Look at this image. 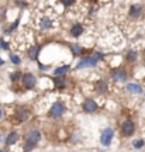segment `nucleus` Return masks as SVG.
<instances>
[{
	"instance_id": "nucleus-1",
	"label": "nucleus",
	"mask_w": 145,
	"mask_h": 152,
	"mask_svg": "<svg viewBox=\"0 0 145 152\" xmlns=\"http://www.w3.org/2000/svg\"><path fill=\"white\" fill-rule=\"evenodd\" d=\"M64 111H65L64 103L56 102V103H54V106L51 107V110H49V115H51V117H59V115L64 114Z\"/></svg>"
},
{
	"instance_id": "nucleus-2",
	"label": "nucleus",
	"mask_w": 145,
	"mask_h": 152,
	"mask_svg": "<svg viewBox=\"0 0 145 152\" xmlns=\"http://www.w3.org/2000/svg\"><path fill=\"white\" fill-rule=\"evenodd\" d=\"M134 123L131 121V120H127V121H124L123 125H121V131H123V134L125 137H130L133 135V132H134Z\"/></svg>"
},
{
	"instance_id": "nucleus-3",
	"label": "nucleus",
	"mask_w": 145,
	"mask_h": 152,
	"mask_svg": "<svg viewBox=\"0 0 145 152\" xmlns=\"http://www.w3.org/2000/svg\"><path fill=\"white\" fill-rule=\"evenodd\" d=\"M111 140H113V130H111V128H106V130L103 131L100 141H102L103 145H106V147H107V145H110Z\"/></svg>"
},
{
	"instance_id": "nucleus-4",
	"label": "nucleus",
	"mask_w": 145,
	"mask_h": 152,
	"mask_svg": "<svg viewBox=\"0 0 145 152\" xmlns=\"http://www.w3.org/2000/svg\"><path fill=\"white\" fill-rule=\"evenodd\" d=\"M23 83H24V86L27 87V89H32V87L35 86L37 80H35L34 75H31V73H27V75L23 76Z\"/></svg>"
},
{
	"instance_id": "nucleus-5",
	"label": "nucleus",
	"mask_w": 145,
	"mask_h": 152,
	"mask_svg": "<svg viewBox=\"0 0 145 152\" xmlns=\"http://www.w3.org/2000/svg\"><path fill=\"white\" fill-rule=\"evenodd\" d=\"M83 110L86 111V113H94L97 110V104L94 100H92V99H87L86 102L83 103Z\"/></svg>"
},
{
	"instance_id": "nucleus-6",
	"label": "nucleus",
	"mask_w": 145,
	"mask_h": 152,
	"mask_svg": "<svg viewBox=\"0 0 145 152\" xmlns=\"http://www.w3.org/2000/svg\"><path fill=\"white\" fill-rule=\"evenodd\" d=\"M97 64V59L94 58V56H89V58H86V59H83L79 62V65H78V68L79 69H82V68H86V66H94Z\"/></svg>"
},
{
	"instance_id": "nucleus-7",
	"label": "nucleus",
	"mask_w": 145,
	"mask_h": 152,
	"mask_svg": "<svg viewBox=\"0 0 145 152\" xmlns=\"http://www.w3.org/2000/svg\"><path fill=\"white\" fill-rule=\"evenodd\" d=\"M40 138H41V134H40L38 131H31L27 135V142L31 144V145H34V144H37V142L40 141Z\"/></svg>"
},
{
	"instance_id": "nucleus-8",
	"label": "nucleus",
	"mask_w": 145,
	"mask_h": 152,
	"mask_svg": "<svg viewBox=\"0 0 145 152\" xmlns=\"http://www.w3.org/2000/svg\"><path fill=\"white\" fill-rule=\"evenodd\" d=\"M16 115L20 121H24V120H27L28 117H30V111H27L26 109H18L17 110V113H16Z\"/></svg>"
},
{
	"instance_id": "nucleus-9",
	"label": "nucleus",
	"mask_w": 145,
	"mask_h": 152,
	"mask_svg": "<svg viewBox=\"0 0 145 152\" xmlns=\"http://www.w3.org/2000/svg\"><path fill=\"white\" fill-rule=\"evenodd\" d=\"M82 33H83V27H82L81 24H75V26L72 27V30H70V34H72L73 37H79Z\"/></svg>"
},
{
	"instance_id": "nucleus-10",
	"label": "nucleus",
	"mask_w": 145,
	"mask_h": 152,
	"mask_svg": "<svg viewBox=\"0 0 145 152\" xmlns=\"http://www.w3.org/2000/svg\"><path fill=\"white\" fill-rule=\"evenodd\" d=\"M127 89H128V92H131V93H142L141 86L140 85H135V83H130V85H127Z\"/></svg>"
},
{
	"instance_id": "nucleus-11",
	"label": "nucleus",
	"mask_w": 145,
	"mask_h": 152,
	"mask_svg": "<svg viewBox=\"0 0 145 152\" xmlns=\"http://www.w3.org/2000/svg\"><path fill=\"white\" fill-rule=\"evenodd\" d=\"M125 72L121 71V69H117V71H114L113 72V77L116 79V80H124L125 79Z\"/></svg>"
},
{
	"instance_id": "nucleus-12",
	"label": "nucleus",
	"mask_w": 145,
	"mask_h": 152,
	"mask_svg": "<svg viewBox=\"0 0 145 152\" xmlns=\"http://www.w3.org/2000/svg\"><path fill=\"white\" fill-rule=\"evenodd\" d=\"M17 140H18L17 132H10V134H9V137H7V140H6V142H7V145H13Z\"/></svg>"
},
{
	"instance_id": "nucleus-13",
	"label": "nucleus",
	"mask_w": 145,
	"mask_h": 152,
	"mask_svg": "<svg viewBox=\"0 0 145 152\" xmlns=\"http://www.w3.org/2000/svg\"><path fill=\"white\" fill-rule=\"evenodd\" d=\"M141 10H142V9H141L140 6H133V7L130 9V16L131 17H138L141 14Z\"/></svg>"
},
{
	"instance_id": "nucleus-14",
	"label": "nucleus",
	"mask_w": 145,
	"mask_h": 152,
	"mask_svg": "<svg viewBox=\"0 0 145 152\" xmlns=\"http://www.w3.org/2000/svg\"><path fill=\"white\" fill-rule=\"evenodd\" d=\"M106 89H107V83H106V82L100 80V82H97L96 83V90L97 92L103 93V92H106Z\"/></svg>"
},
{
	"instance_id": "nucleus-15",
	"label": "nucleus",
	"mask_w": 145,
	"mask_h": 152,
	"mask_svg": "<svg viewBox=\"0 0 145 152\" xmlns=\"http://www.w3.org/2000/svg\"><path fill=\"white\" fill-rule=\"evenodd\" d=\"M54 83L58 89H62L65 86V77H54Z\"/></svg>"
},
{
	"instance_id": "nucleus-16",
	"label": "nucleus",
	"mask_w": 145,
	"mask_h": 152,
	"mask_svg": "<svg viewBox=\"0 0 145 152\" xmlns=\"http://www.w3.org/2000/svg\"><path fill=\"white\" fill-rule=\"evenodd\" d=\"M40 52V47H32L30 49V58L31 59H37V54Z\"/></svg>"
},
{
	"instance_id": "nucleus-17",
	"label": "nucleus",
	"mask_w": 145,
	"mask_h": 152,
	"mask_svg": "<svg viewBox=\"0 0 145 152\" xmlns=\"http://www.w3.org/2000/svg\"><path fill=\"white\" fill-rule=\"evenodd\" d=\"M69 71V66L65 65V66H61V68H58V69H55L54 73L55 75H62V73H65V72Z\"/></svg>"
},
{
	"instance_id": "nucleus-18",
	"label": "nucleus",
	"mask_w": 145,
	"mask_h": 152,
	"mask_svg": "<svg viewBox=\"0 0 145 152\" xmlns=\"http://www.w3.org/2000/svg\"><path fill=\"white\" fill-rule=\"evenodd\" d=\"M51 26H52V21H51L49 18H44L42 23H41V27L42 28H49Z\"/></svg>"
},
{
	"instance_id": "nucleus-19",
	"label": "nucleus",
	"mask_w": 145,
	"mask_h": 152,
	"mask_svg": "<svg viewBox=\"0 0 145 152\" xmlns=\"http://www.w3.org/2000/svg\"><path fill=\"white\" fill-rule=\"evenodd\" d=\"M70 49H72V52H73L75 55L76 54H82V51H83L79 45H70Z\"/></svg>"
},
{
	"instance_id": "nucleus-20",
	"label": "nucleus",
	"mask_w": 145,
	"mask_h": 152,
	"mask_svg": "<svg viewBox=\"0 0 145 152\" xmlns=\"http://www.w3.org/2000/svg\"><path fill=\"white\" fill-rule=\"evenodd\" d=\"M127 58H128V61H135L137 59V52H128Z\"/></svg>"
},
{
	"instance_id": "nucleus-21",
	"label": "nucleus",
	"mask_w": 145,
	"mask_h": 152,
	"mask_svg": "<svg viewBox=\"0 0 145 152\" xmlns=\"http://www.w3.org/2000/svg\"><path fill=\"white\" fill-rule=\"evenodd\" d=\"M11 62L16 64V65H18V64H20V58H18L17 55H11Z\"/></svg>"
},
{
	"instance_id": "nucleus-22",
	"label": "nucleus",
	"mask_w": 145,
	"mask_h": 152,
	"mask_svg": "<svg viewBox=\"0 0 145 152\" xmlns=\"http://www.w3.org/2000/svg\"><path fill=\"white\" fill-rule=\"evenodd\" d=\"M142 145H144V140H138V141L134 142V147L137 148V149H138V148H141Z\"/></svg>"
},
{
	"instance_id": "nucleus-23",
	"label": "nucleus",
	"mask_w": 145,
	"mask_h": 152,
	"mask_svg": "<svg viewBox=\"0 0 145 152\" xmlns=\"http://www.w3.org/2000/svg\"><path fill=\"white\" fill-rule=\"evenodd\" d=\"M0 49H9V45H7L3 39H0Z\"/></svg>"
},
{
	"instance_id": "nucleus-24",
	"label": "nucleus",
	"mask_w": 145,
	"mask_h": 152,
	"mask_svg": "<svg viewBox=\"0 0 145 152\" xmlns=\"http://www.w3.org/2000/svg\"><path fill=\"white\" fill-rule=\"evenodd\" d=\"M18 76H20V73H13V75H11V79L16 80V79H18Z\"/></svg>"
},
{
	"instance_id": "nucleus-25",
	"label": "nucleus",
	"mask_w": 145,
	"mask_h": 152,
	"mask_svg": "<svg viewBox=\"0 0 145 152\" xmlns=\"http://www.w3.org/2000/svg\"><path fill=\"white\" fill-rule=\"evenodd\" d=\"M70 4H73V1H72V0H68V1H64V6H70Z\"/></svg>"
},
{
	"instance_id": "nucleus-26",
	"label": "nucleus",
	"mask_w": 145,
	"mask_h": 152,
	"mask_svg": "<svg viewBox=\"0 0 145 152\" xmlns=\"http://www.w3.org/2000/svg\"><path fill=\"white\" fill-rule=\"evenodd\" d=\"M0 65H3V59H0Z\"/></svg>"
},
{
	"instance_id": "nucleus-27",
	"label": "nucleus",
	"mask_w": 145,
	"mask_h": 152,
	"mask_svg": "<svg viewBox=\"0 0 145 152\" xmlns=\"http://www.w3.org/2000/svg\"><path fill=\"white\" fill-rule=\"evenodd\" d=\"M1 115H3V113H1V110H0V118H1Z\"/></svg>"
}]
</instances>
